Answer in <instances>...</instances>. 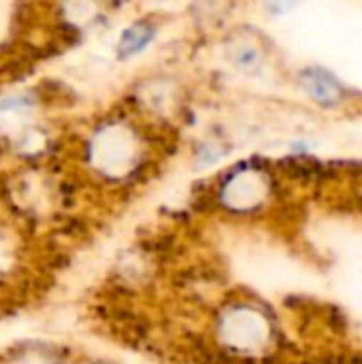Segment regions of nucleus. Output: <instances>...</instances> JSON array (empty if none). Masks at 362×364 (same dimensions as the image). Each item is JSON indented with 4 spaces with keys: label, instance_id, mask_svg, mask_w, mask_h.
Returning <instances> with one entry per match:
<instances>
[{
    "label": "nucleus",
    "instance_id": "f257e3e1",
    "mask_svg": "<svg viewBox=\"0 0 362 364\" xmlns=\"http://www.w3.org/2000/svg\"><path fill=\"white\" fill-rule=\"evenodd\" d=\"M301 85L303 90L318 100L320 105H337L341 100V90L339 83L335 81V77L322 68H307L301 75Z\"/></svg>",
    "mask_w": 362,
    "mask_h": 364
},
{
    "label": "nucleus",
    "instance_id": "f03ea898",
    "mask_svg": "<svg viewBox=\"0 0 362 364\" xmlns=\"http://www.w3.org/2000/svg\"><path fill=\"white\" fill-rule=\"evenodd\" d=\"M154 38V28L145 21L141 23H134L130 26L124 34H122V41H119V55L128 58V55H134L139 51H143Z\"/></svg>",
    "mask_w": 362,
    "mask_h": 364
}]
</instances>
